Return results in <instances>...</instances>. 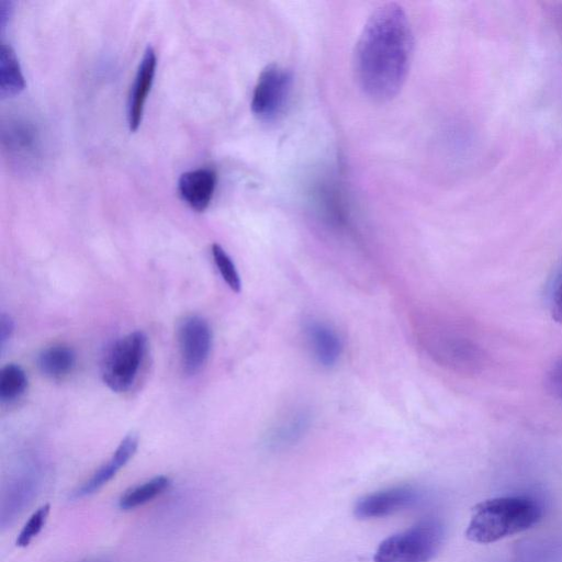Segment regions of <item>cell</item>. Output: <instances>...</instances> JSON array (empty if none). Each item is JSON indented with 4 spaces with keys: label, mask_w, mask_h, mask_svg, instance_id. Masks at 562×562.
I'll return each mask as SVG.
<instances>
[{
    "label": "cell",
    "mask_w": 562,
    "mask_h": 562,
    "mask_svg": "<svg viewBox=\"0 0 562 562\" xmlns=\"http://www.w3.org/2000/svg\"><path fill=\"white\" fill-rule=\"evenodd\" d=\"M313 422L310 408L295 406L281 414L265 437L271 450H283L296 445L308 432Z\"/></svg>",
    "instance_id": "9c48e42d"
},
{
    "label": "cell",
    "mask_w": 562,
    "mask_h": 562,
    "mask_svg": "<svg viewBox=\"0 0 562 562\" xmlns=\"http://www.w3.org/2000/svg\"><path fill=\"white\" fill-rule=\"evenodd\" d=\"M49 508V504H44L32 514L18 536L16 546H29L32 540L41 532L47 520Z\"/></svg>",
    "instance_id": "ffe728a7"
},
{
    "label": "cell",
    "mask_w": 562,
    "mask_h": 562,
    "mask_svg": "<svg viewBox=\"0 0 562 562\" xmlns=\"http://www.w3.org/2000/svg\"><path fill=\"white\" fill-rule=\"evenodd\" d=\"M211 250L214 263L223 280L233 292L238 293L241 289V281L234 261L218 244H213Z\"/></svg>",
    "instance_id": "d6986e66"
},
{
    "label": "cell",
    "mask_w": 562,
    "mask_h": 562,
    "mask_svg": "<svg viewBox=\"0 0 562 562\" xmlns=\"http://www.w3.org/2000/svg\"><path fill=\"white\" fill-rule=\"evenodd\" d=\"M137 446L138 437L133 432L126 435L121 440L112 457L102 464L89 480L83 482L72 492L71 498H82L100 490L133 458L137 450Z\"/></svg>",
    "instance_id": "8fae6325"
},
{
    "label": "cell",
    "mask_w": 562,
    "mask_h": 562,
    "mask_svg": "<svg viewBox=\"0 0 562 562\" xmlns=\"http://www.w3.org/2000/svg\"><path fill=\"white\" fill-rule=\"evenodd\" d=\"M551 316L557 323L562 324V280L552 296Z\"/></svg>",
    "instance_id": "603a6c76"
},
{
    "label": "cell",
    "mask_w": 562,
    "mask_h": 562,
    "mask_svg": "<svg viewBox=\"0 0 562 562\" xmlns=\"http://www.w3.org/2000/svg\"><path fill=\"white\" fill-rule=\"evenodd\" d=\"M14 330V323L10 315L1 314L0 317V345L4 348L7 341L11 338Z\"/></svg>",
    "instance_id": "7402d4cb"
},
{
    "label": "cell",
    "mask_w": 562,
    "mask_h": 562,
    "mask_svg": "<svg viewBox=\"0 0 562 562\" xmlns=\"http://www.w3.org/2000/svg\"><path fill=\"white\" fill-rule=\"evenodd\" d=\"M419 493L409 485H398L367 494L355 503L358 519L382 518L413 506Z\"/></svg>",
    "instance_id": "ba28073f"
},
{
    "label": "cell",
    "mask_w": 562,
    "mask_h": 562,
    "mask_svg": "<svg viewBox=\"0 0 562 562\" xmlns=\"http://www.w3.org/2000/svg\"><path fill=\"white\" fill-rule=\"evenodd\" d=\"M413 53V33L403 8L387 2L367 20L355 50V72L372 100L389 101L403 87Z\"/></svg>",
    "instance_id": "6da1fadb"
},
{
    "label": "cell",
    "mask_w": 562,
    "mask_h": 562,
    "mask_svg": "<svg viewBox=\"0 0 562 562\" xmlns=\"http://www.w3.org/2000/svg\"><path fill=\"white\" fill-rule=\"evenodd\" d=\"M2 151L19 171L30 172L41 167L44 142L38 125L23 114L9 115L1 125Z\"/></svg>",
    "instance_id": "277c9868"
},
{
    "label": "cell",
    "mask_w": 562,
    "mask_h": 562,
    "mask_svg": "<svg viewBox=\"0 0 562 562\" xmlns=\"http://www.w3.org/2000/svg\"><path fill=\"white\" fill-rule=\"evenodd\" d=\"M169 485L170 480L167 476H155L125 491L119 501V506L123 510L137 508L162 494Z\"/></svg>",
    "instance_id": "e0dca14e"
},
{
    "label": "cell",
    "mask_w": 562,
    "mask_h": 562,
    "mask_svg": "<svg viewBox=\"0 0 562 562\" xmlns=\"http://www.w3.org/2000/svg\"><path fill=\"white\" fill-rule=\"evenodd\" d=\"M37 490V481L34 476L23 475L9 483L2 491L1 497V526L11 522L25 505L33 498Z\"/></svg>",
    "instance_id": "5bb4252c"
},
{
    "label": "cell",
    "mask_w": 562,
    "mask_h": 562,
    "mask_svg": "<svg viewBox=\"0 0 562 562\" xmlns=\"http://www.w3.org/2000/svg\"><path fill=\"white\" fill-rule=\"evenodd\" d=\"M182 372L195 375L205 366L212 348V329L200 315L184 316L177 327Z\"/></svg>",
    "instance_id": "52a82bcc"
},
{
    "label": "cell",
    "mask_w": 562,
    "mask_h": 562,
    "mask_svg": "<svg viewBox=\"0 0 562 562\" xmlns=\"http://www.w3.org/2000/svg\"><path fill=\"white\" fill-rule=\"evenodd\" d=\"M293 77L290 70L270 64L260 72L251 98V111L262 121H276L291 100Z\"/></svg>",
    "instance_id": "8992f818"
},
{
    "label": "cell",
    "mask_w": 562,
    "mask_h": 562,
    "mask_svg": "<svg viewBox=\"0 0 562 562\" xmlns=\"http://www.w3.org/2000/svg\"><path fill=\"white\" fill-rule=\"evenodd\" d=\"M76 364V353L67 345L55 344L44 348L37 357L40 371L47 378L60 380L67 376Z\"/></svg>",
    "instance_id": "9a60e30c"
},
{
    "label": "cell",
    "mask_w": 562,
    "mask_h": 562,
    "mask_svg": "<svg viewBox=\"0 0 562 562\" xmlns=\"http://www.w3.org/2000/svg\"><path fill=\"white\" fill-rule=\"evenodd\" d=\"M542 515L541 504L529 495L490 498L473 508L465 536L476 543H492L531 528Z\"/></svg>",
    "instance_id": "7a4b0ae2"
},
{
    "label": "cell",
    "mask_w": 562,
    "mask_h": 562,
    "mask_svg": "<svg viewBox=\"0 0 562 562\" xmlns=\"http://www.w3.org/2000/svg\"><path fill=\"white\" fill-rule=\"evenodd\" d=\"M216 187V172L198 168L182 173L178 180L181 199L194 211L203 212L210 205Z\"/></svg>",
    "instance_id": "4fadbf2b"
},
{
    "label": "cell",
    "mask_w": 562,
    "mask_h": 562,
    "mask_svg": "<svg viewBox=\"0 0 562 562\" xmlns=\"http://www.w3.org/2000/svg\"><path fill=\"white\" fill-rule=\"evenodd\" d=\"M156 52L147 46L138 65L127 101V122L130 130L135 132L142 122L147 95L156 72Z\"/></svg>",
    "instance_id": "30bf717a"
},
{
    "label": "cell",
    "mask_w": 562,
    "mask_h": 562,
    "mask_svg": "<svg viewBox=\"0 0 562 562\" xmlns=\"http://www.w3.org/2000/svg\"><path fill=\"white\" fill-rule=\"evenodd\" d=\"M24 77L19 59L10 45L0 46V95L11 98L23 91Z\"/></svg>",
    "instance_id": "2e32d148"
},
{
    "label": "cell",
    "mask_w": 562,
    "mask_h": 562,
    "mask_svg": "<svg viewBox=\"0 0 562 562\" xmlns=\"http://www.w3.org/2000/svg\"><path fill=\"white\" fill-rule=\"evenodd\" d=\"M443 541V527L434 518L418 521L408 529L384 539L373 562H429Z\"/></svg>",
    "instance_id": "3957f363"
},
{
    "label": "cell",
    "mask_w": 562,
    "mask_h": 562,
    "mask_svg": "<svg viewBox=\"0 0 562 562\" xmlns=\"http://www.w3.org/2000/svg\"><path fill=\"white\" fill-rule=\"evenodd\" d=\"M144 331L135 330L117 339L102 363V380L113 392H126L135 382L147 351Z\"/></svg>",
    "instance_id": "5b68a950"
},
{
    "label": "cell",
    "mask_w": 562,
    "mask_h": 562,
    "mask_svg": "<svg viewBox=\"0 0 562 562\" xmlns=\"http://www.w3.org/2000/svg\"><path fill=\"white\" fill-rule=\"evenodd\" d=\"M305 337L315 361L324 367H334L340 358L342 344L338 333L323 321L306 323Z\"/></svg>",
    "instance_id": "7c38bea8"
},
{
    "label": "cell",
    "mask_w": 562,
    "mask_h": 562,
    "mask_svg": "<svg viewBox=\"0 0 562 562\" xmlns=\"http://www.w3.org/2000/svg\"><path fill=\"white\" fill-rule=\"evenodd\" d=\"M548 381L550 389L555 394L562 396V359L552 367Z\"/></svg>",
    "instance_id": "44dd1931"
},
{
    "label": "cell",
    "mask_w": 562,
    "mask_h": 562,
    "mask_svg": "<svg viewBox=\"0 0 562 562\" xmlns=\"http://www.w3.org/2000/svg\"><path fill=\"white\" fill-rule=\"evenodd\" d=\"M27 387V376L22 367L8 363L0 371V400L11 402L19 398Z\"/></svg>",
    "instance_id": "ac0fdd59"
},
{
    "label": "cell",
    "mask_w": 562,
    "mask_h": 562,
    "mask_svg": "<svg viewBox=\"0 0 562 562\" xmlns=\"http://www.w3.org/2000/svg\"><path fill=\"white\" fill-rule=\"evenodd\" d=\"M11 2L8 1H1L0 3V30L1 32L4 31V27L7 25L8 18L11 13Z\"/></svg>",
    "instance_id": "cb8c5ba5"
}]
</instances>
